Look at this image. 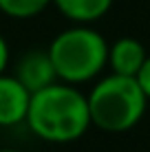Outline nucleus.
<instances>
[{"instance_id": "8", "label": "nucleus", "mask_w": 150, "mask_h": 152, "mask_svg": "<svg viewBox=\"0 0 150 152\" xmlns=\"http://www.w3.org/2000/svg\"><path fill=\"white\" fill-rule=\"evenodd\" d=\"M49 4L51 0H0V13L13 20H29L46 11Z\"/></svg>"}, {"instance_id": "12", "label": "nucleus", "mask_w": 150, "mask_h": 152, "mask_svg": "<svg viewBox=\"0 0 150 152\" xmlns=\"http://www.w3.org/2000/svg\"><path fill=\"white\" fill-rule=\"evenodd\" d=\"M137 152H146V150H137Z\"/></svg>"}, {"instance_id": "4", "label": "nucleus", "mask_w": 150, "mask_h": 152, "mask_svg": "<svg viewBox=\"0 0 150 152\" xmlns=\"http://www.w3.org/2000/svg\"><path fill=\"white\" fill-rule=\"evenodd\" d=\"M11 75L27 88L31 95L38 93V91H44V88H49L51 84L58 82L53 62H51L46 49L27 51L24 55H20L18 62H15V66H13Z\"/></svg>"}, {"instance_id": "7", "label": "nucleus", "mask_w": 150, "mask_h": 152, "mask_svg": "<svg viewBox=\"0 0 150 152\" xmlns=\"http://www.w3.org/2000/svg\"><path fill=\"white\" fill-rule=\"evenodd\" d=\"M51 4L73 24H93L110 11L113 0H51Z\"/></svg>"}, {"instance_id": "10", "label": "nucleus", "mask_w": 150, "mask_h": 152, "mask_svg": "<svg viewBox=\"0 0 150 152\" xmlns=\"http://www.w3.org/2000/svg\"><path fill=\"white\" fill-rule=\"evenodd\" d=\"M11 62V51H9V42L4 40V35L0 33V75H4Z\"/></svg>"}, {"instance_id": "9", "label": "nucleus", "mask_w": 150, "mask_h": 152, "mask_svg": "<svg viewBox=\"0 0 150 152\" xmlns=\"http://www.w3.org/2000/svg\"><path fill=\"white\" fill-rule=\"evenodd\" d=\"M135 80H137V84L141 86V91H143V95H146L148 102H150V55L146 57V62H143V66L139 69Z\"/></svg>"}, {"instance_id": "5", "label": "nucleus", "mask_w": 150, "mask_h": 152, "mask_svg": "<svg viewBox=\"0 0 150 152\" xmlns=\"http://www.w3.org/2000/svg\"><path fill=\"white\" fill-rule=\"evenodd\" d=\"M31 93L13 75H0V128H13L27 121Z\"/></svg>"}, {"instance_id": "11", "label": "nucleus", "mask_w": 150, "mask_h": 152, "mask_svg": "<svg viewBox=\"0 0 150 152\" xmlns=\"http://www.w3.org/2000/svg\"><path fill=\"white\" fill-rule=\"evenodd\" d=\"M0 152H22V150H13V148H2Z\"/></svg>"}, {"instance_id": "3", "label": "nucleus", "mask_w": 150, "mask_h": 152, "mask_svg": "<svg viewBox=\"0 0 150 152\" xmlns=\"http://www.w3.org/2000/svg\"><path fill=\"white\" fill-rule=\"evenodd\" d=\"M46 51L58 82L73 86L95 82L108 64V42L91 24H73L60 31Z\"/></svg>"}, {"instance_id": "1", "label": "nucleus", "mask_w": 150, "mask_h": 152, "mask_svg": "<svg viewBox=\"0 0 150 152\" xmlns=\"http://www.w3.org/2000/svg\"><path fill=\"white\" fill-rule=\"evenodd\" d=\"M27 128L46 143H73L91 128L86 93L80 86L55 82L44 91L31 95Z\"/></svg>"}, {"instance_id": "6", "label": "nucleus", "mask_w": 150, "mask_h": 152, "mask_svg": "<svg viewBox=\"0 0 150 152\" xmlns=\"http://www.w3.org/2000/svg\"><path fill=\"white\" fill-rule=\"evenodd\" d=\"M146 46L141 44L137 38H119L113 44H108V64L106 69H110V73L117 75H126V77H137L139 69L146 62Z\"/></svg>"}, {"instance_id": "2", "label": "nucleus", "mask_w": 150, "mask_h": 152, "mask_svg": "<svg viewBox=\"0 0 150 152\" xmlns=\"http://www.w3.org/2000/svg\"><path fill=\"white\" fill-rule=\"evenodd\" d=\"M91 126L104 132H126L143 119L148 108V97L135 77L108 73L93 82L86 93Z\"/></svg>"}]
</instances>
